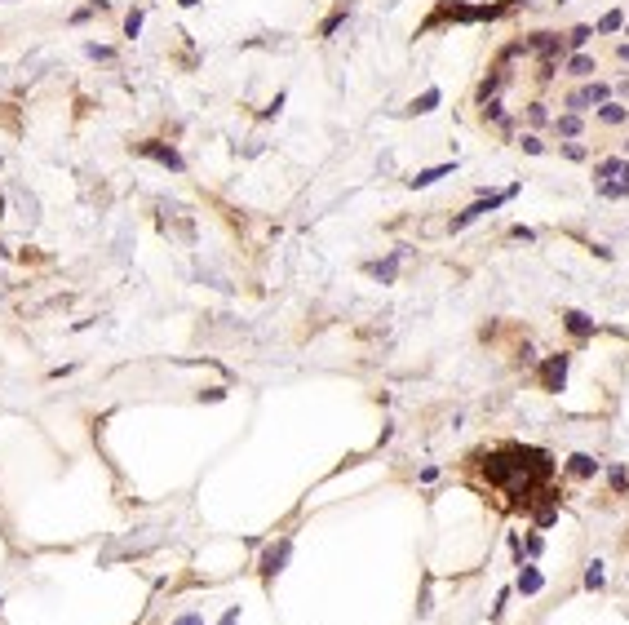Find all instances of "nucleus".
<instances>
[{"instance_id":"9b49d317","label":"nucleus","mask_w":629,"mask_h":625,"mask_svg":"<svg viewBox=\"0 0 629 625\" xmlns=\"http://www.w3.org/2000/svg\"><path fill=\"white\" fill-rule=\"evenodd\" d=\"M567 470L576 474V479H589V474L598 470V461H594V457H585V452H576V457H572V461H567Z\"/></svg>"},{"instance_id":"4468645a","label":"nucleus","mask_w":629,"mask_h":625,"mask_svg":"<svg viewBox=\"0 0 629 625\" xmlns=\"http://www.w3.org/2000/svg\"><path fill=\"white\" fill-rule=\"evenodd\" d=\"M452 173V164H435V169H421L417 178H412V186H430V182H439V178H448Z\"/></svg>"},{"instance_id":"f8f14e48","label":"nucleus","mask_w":629,"mask_h":625,"mask_svg":"<svg viewBox=\"0 0 629 625\" xmlns=\"http://www.w3.org/2000/svg\"><path fill=\"white\" fill-rule=\"evenodd\" d=\"M563 320H567V333H576V337H589V333H594V324H589V315H580V311H567Z\"/></svg>"},{"instance_id":"5701e85b","label":"nucleus","mask_w":629,"mask_h":625,"mask_svg":"<svg viewBox=\"0 0 629 625\" xmlns=\"http://www.w3.org/2000/svg\"><path fill=\"white\" fill-rule=\"evenodd\" d=\"M563 155H567V160H585V146H580V142H567V146H563Z\"/></svg>"},{"instance_id":"dca6fc26","label":"nucleus","mask_w":629,"mask_h":625,"mask_svg":"<svg viewBox=\"0 0 629 625\" xmlns=\"http://www.w3.org/2000/svg\"><path fill=\"white\" fill-rule=\"evenodd\" d=\"M435 107H439V89H426L421 98H412V111H417V116H426V111H435Z\"/></svg>"},{"instance_id":"f257e3e1","label":"nucleus","mask_w":629,"mask_h":625,"mask_svg":"<svg viewBox=\"0 0 629 625\" xmlns=\"http://www.w3.org/2000/svg\"><path fill=\"white\" fill-rule=\"evenodd\" d=\"M483 474H487V483H492L496 492L514 497L519 506H532L537 492L550 483L554 465H550V457L541 452V448H501V452L487 457Z\"/></svg>"},{"instance_id":"ddd939ff","label":"nucleus","mask_w":629,"mask_h":625,"mask_svg":"<svg viewBox=\"0 0 629 625\" xmlns=\"http://www.w3.org/2000/svg\"><path fill=\"white\" fill-rule=\"evenodd\" d=\"M541 585H545V576H541L537 567H523V572H519V590H523V594H537Z\"/></svg>"},{"instance_id":"cd10ccee","label":"nucleus","mask_w":629,"mask_h":625,"mask_svg":"<svg viewBox=\"0 0 629 625\" xmlns=\"http://www.w3.org/2000/svg\"><path fill=\"white\" fill-rule=\"evenodd\" d=\"M182 5H195V0H182Z\"/></svg>"},{"instance_id":"a878e982","label":"nucleus","mask_w":629,"mask_h":625,"mask_svg":"<svg viewBox=\"0 0 629 625\" xmlns=\"http://www.w3.org/2000/svg\"><path fill=\"white\" fill-rule=\"evenodd\" d=\"M235 621H240V608H227V617H222L218 625H235Z\"/></svg>"},{"instance_id":"f3484780","label":"nucleus","mask_w":629,"mask_h":625,"mask_svg":"<svg viewBox=\"0 0 629 625\" xmlns=\"http://www.w3.org/2000/svg\"><path fill=\"white\" fill-rule=\"evenodd\" d=\"M528 125H532V129L550 125V111H545V102H532V107H528Z\"/></svg>"},{"instance_id":"f03ea898","label":"nucleus","mask_w":629,"mask_h":625,"mask_svg":"<svg viewBox=\"0 0 629 625\" xmlns=\"http://www.w3.org/2000/svg\"><path fill=\"white\" fill-rule=\"evenodd\" d=\"M607 98H612V89H607L603 80H594V85H580V89H572V93H567V111L585 116V111H598Z\"/></svg>"},{"instance_id":"a211bd4d","label":"nucleus","mask_w":629,"mask_h":625,"mask_svg":"<svg viewBox=\"0 0 629 625\" xmlns=\"http://www.w3.org/2000/svg\"><path fill=\"white\" fill-rule=\"evenodd\" d=\"M483 120H492V125H501V120H505V111H501V102H496V98L483 102Z\"/></svg>"},{"instance_id":"2eb2a0df","label":"nucleus","mask_w":629,"mask_h":625,"mask_svg":"<svg viewBox=\"0 0 629 625\" xmlns=\"http://www.w3.org/2000/svg\"><path fill=\"white\" fill-rule=\"evenodd\" d=\"M621 27H625V14H621V9H607V14H603V18H598V31H603V36H612V31H621Z\"/></svg>"},{"instance_id":"412c9836","label":"nucleus","mask_w":629,"mask_h":625,"mask_svg":"<svg viewBox=\"0 0 629 625\" xmlns=\"http://www.w3.org/2000/svg\"><path fill=\"white\" fill-rule=\"evenodd\" d=\"M394 270H399V253H394V257H386V262L377 266V279H394Z\"/></svg>"},{"instance_id":"423d86ee","label":"nucleus","mask_w":629,"mask_h":625,"mask_svg":"<svg viewBox=\"0 0 629 625\" xmlns=\"http://www.w3.org/2000/svg\"><path fill=\"white\" fill-rule=\"evenodd\" d=\"M288 550H293V541H279V546H270L266 554H261V572L266 576H275L279 567H284V559H288Z\"/></svg>"},{"instance_id":"bb28decb","label":"nucleus","mask_w":629,"mask_h":625,"mask_svg":"<svg viewBox=\"0 0 629 625\" xmlns=\"http://www.w3.org/2000/svg\"><path fill=\"white\" fill-rule=\"evenodd\" d=\"M616 58H621V62H629V44H621V49H616Z\"/></svg>"},{"instance_id":"c85d7f7f","label":"nucleus","mask_w":629,"mask_h":625,"mask_svg":"<svg viewBox=\"0 0 629 625\" xmlns=\"http://www.w3.org/2000/svg\"><path fill=\"white\" fill-rule=\"evenodd\" d=\"M625 155H629V142H625Z\"/></svg>"},{"instance_id":"aec40b11","label":"nucleus","mask_w":629,"mask_h":625,"mask_svg":"<svg viewBox=\"0 0 629 625\" xmlns=\"http://www.w3.org/2000/svg\"><path fill=\"white\" fill-rule=\"evenodd\" d=\"M519 146H523L528 155H541V151H545V142H541L537 133H523V142H519Z\"/></svg>"},{"instance_id":"6e6552de","label":"nucleus","mask_w":629,"mask_h":625,"mask_svg":"<svg viewBox=\"0 0 629 625\" xmlns=\"http://www.w3.org/2000/svg\"><path fill=\"white\" fill-rule=\"evenodd\" d=\"M594 71H598V62L589 58V53H572V58H567V76H576V80H589Z\"/></svg>"},{"instance_id":"b1692460","label":"nucleus","mask_w":629,"mask_h":625,"mask_svg":"<svg viewBox=\"0 0 629 625\" xmlns=\"http://www.w3.org/2000/svg\"><path fill=\"white\" fill-rule=\"evenodd\" d=\"M138 27H142V14H138V9H133V14L125 18V31H129V36H138Z\"/></svg>"},{"instance_id":"393cba45","label":"nucleus","mask_w":629,"mask_h":625,"mask_svg":"<svg viewBox=\"0 0 629 625\" xmlns=\"http://www.w3.org/2000/svg\"><path fill=\"white\" fill-rule=\"evenodd\" d=\"M173 625H204V617H200V612H186V617H177Z\"/></svg>"},{"instance_id":"1a4fd4ad","label":"nucleus","mask_w":629,"mask_h":625,"mask_svg":"<svg viewBox=\"0 0 629 625\" xmlns=\"http://www.w3.org/2000/svg\"><path fill=\"white\" fill-rule=\"evenodd\" d=\"M541 377H545V386H550V390H559V386H563V377H567V355H559V359H550V363H545V372H541Z\"/></svg>"},{"instance_id":"4be33fe9","label":"nucleus","mask_w":629,"mask_h":625,"mask_svg":"<svg viewBox=\"0 0 629 625\" xmlns=\"http://www.w3.org/2000/svg\"><path fill=\"white\" fill-rule=\"evenodd\" d=\"M585 585H589V590H598V585H603V567H589V572H585Z\"/></svg>"},{"instance_id":"0eeeda50","label":"nucleus","mask_w":629,"mask_h":625,"mask_svg":"<svg viewBox=\"0 0 629 625\" xmlns=\"http://www.w3.org/2000/svg\"><path fill=\"white\" fill-rule=\"evenodd\" d=\"M580 129H585V120H580L576 111H563V116L554 120V133L559 138H580Z\"/></svg>"},{"instance_id":"6ab92c4d","label":"nucleus","mask_w":629,"mask_h":625,"mask_svg":"<svg viewBox=\"0 0 629 625\" xmlns=\"http://www.w3.org/2000/svg\"><path fill=\"white\" fill-rule=\"evenodd\" d=\"M589 36H594V27H572V36H567V44H572V49H580V44H585V40H589Z\"/></svg>"},{"instance_id":"20e7f679","label":"nucleus","mask_w":629,"mask_h":625,"mask_svg":"<svg viewBox=\"0 0 629 625\" xmlns=\"http://www.w3.org/2000/svg\"><path fill=\"white\" fill-rule=\"evenodd\" d=\"M142 155H151V160H159V164H164V169L182 173V155H177L173 146H159V142H142Z\"/></svg>"},{"instance_id":"39448f33","label":"nucleus","mask_w":629,"mask_h":625,"mask_svg":"<svg viewBox=\"0 0 629 625\" xmlns=\"http://www.w3.org/2000/svg\"><path fill=\"white\" fill-rule=\"evenodd\" d=\"M594 116H598V120H603V125H607V129H621V125H625V120H629V107H625V102H612V98H607V102H603V107H598V111H594Z\"/></svg>"},{"instance_id":"9d476101","label":"nucleus","mask_w":629,"mask_h":625,"mask_svg":"<svg viewBox=\"0 0 629 625\" xmlns=\"http://www.w3.org/2000/svg\"><path fill=\"white\" fill-rule=\"evenodd\" d=\"M621 169H625V160H621V155H607V160H598V164H594V178H598V182H612Z\"/></svg>"},{"instance_id":"7ed1b4c3","label":"nucleus","mask_w":629,"mask_h":625,"mask_svg":"<svg viewBox=\"0 0 629 625\" xmlns=\"http://www.w3.org/2000/svg\"><path fill=\"white\" fill-rule=\"evenodd\" d=\"M510 195H514V191H501V195H487V200H478V204H470V209H465V213H461V218H452V231H461V227H470V222H474V218H483V213H487V209H496V204H501V200H510Z\"/></svg>"}]
</instances>
